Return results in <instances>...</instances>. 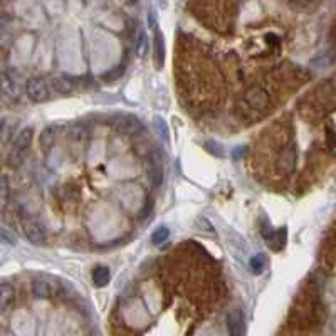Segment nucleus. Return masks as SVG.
I'll use <instances>...</instances> for the list:
<instances>
[{"label":"nucleus","instance_id":"nucleus-21","mask_svg":"<svg viewBox=\"0 0 336 336\" xmlns=\"http://www.w3.org/2000/svg\"><path fill=\"white\" fill-rule=\"evenodd\" d=\"M0 237H2V241L5 242V244L9 246H14L15 244V235L12 232H9L7 227H2L0 229Z\"/></svg>","mask_w":336,"mask_h":336},{"label":"nucleus","instance_id":"nucleus-6","mask_svg":"<svg viewBox=\"0 0 336 336\" xmlns=\"http://www.w3.org/2000/svg\"><path fill=\"white\" fill-rule=\"evenodd\" d=\"M150 161H152V163H150L148 177H150V182H152V185L156 188V187H160L161 182H163V166H161L160 155L156 153V152H153Z\"/></svg>","mask_w":336,"mask_h":336},{"label":"nucleus","instance_id":"nucleus-19","mask_svg":"<svg viewBox=\"0 0 336 336\" xmlns=\"http://www.w3.org/2000/svg\"><path fill=\"white\" fill-rule=\"evenodd\" d=\"M249 266H251V271L254 272V274H260L266 268V257L262 256V254H257V256H254L251 259Z\"/></svg>","mask_w":336,"mask_h":336},{"label":"nucleus","instance_id":"nucleus-20","mask_svg":"<svg viewBox=\"0 0 336 336\" xmlns=\"http://www.w3.org/2000/svg\"><path fill=\"white\" fill-rule=\"evenodd\" d=\"M22 161H24V155H22V152L20 150H12V153H10V156H9V165H12V166H19Z\"/></svg>","mask_w":336,"mask_h":336},{"label":"nucleus","instance_id":"nucleus-2","mask_svg":"<svg viewBox=\"0 0 336 336\" xmlns=\"http://www.w3.org/2000/svg\"><path fill=\"white\" fill-rule=\"evenodd\" d=\"M27 94L31 96L32 101H45L49 98V89H47V84L44 83L42 79H31L27 83Z\"/></svg>","mask_w":336,"mask_h":336},{"label":"nucleus","instance_id":"nucleus-9","mask_svg":"<svg viewBox=\"0 0 336 336\" xmlns=\"http://www.w3.org/2000/svg\"><path fill=\"white\" fill-rule=\"evenodd\" d=\"M286 237H287V229L281 227L272 232V235L268 239V244L271 246L272 251H281L286 246Z\"/></svg>","mask_w":336,"mask_h":336},{"label":"nucleus","instance_id":"nucleus-3","mask_svg":"<svg viewBox=\"0 0 336 336\" xmlns=\"http://www.w3.org/2000/svg\"><path fill=\"white\" fill-rule=\"evenodd\" d=\"M246 103L254 109H264L269 104V96L264 89L251 88L246 92Z\"/></svg>","mask_w":336,"mask_h":336},{"label":"nucleus","instance_id":"nucleus-10","mask_svg":"<svg viewBox=\"0 0 336 336\" xmlns=\"http://www.w3.org/2000/svg\"><path fill=\"white\" fill-rule=\"evenodd\" d=\"M49 84H51V88L57 92V94H67V92H71V89H73L71 81H69L67 78H62V76L51 78Z\"/></svg>","mask_w":336,"mask_h":336},{"label":"nucleus","instance_id":"nucleus-5","mask_svg":"<svg viewBox=\"0 0 336 336\" xmlns=\"http://www.w3.org/2000/svg\"><path fill=\"white\" fill-rule=\"evenodd\" d=\"M22 230H24L26 239L31 242V244H34V246L44 244L45 232H44V229L40 227L39 224H36V222H26L24 227H22Z\"/></svg>","mask_w":336,"mask_h":336},{"label":"nucleus","instance_id":"nucleus-13","mask_svg":"<svg viewBox=\"0 0 336 336\" xmlns=\"http://www.w3.org/2000/svg\"><path fill=\"white\" fill-rule=\"evenodd\" d=\"M32 135H34V131H32V128H26V130H22L19 135L15 136V140H14V148L15 150H20V152H24V150L31 145V140H32Z\"/></svg>","mask_w":336,"mask_h":336},{"label":"nucleus","instance_id":"nucleus-11","mask_svg":"<svg viewBox=\"0 0 336 336\" xmlns=\"http://www.w3.org/2000/svg\"><path fill=\"white\" fill-rule=\"evenodd\" d=\"M92 282L98 287L106 286L109 282V269L106 266H98V268L92 269Z\"/></svg>","mask_w":336,"mask_h":336},{"label":"nucleus","instance_id":"nucleus-15","mask_svg":"<svg viewBox=\"0 0 336 336\" xmlns=\"http://www.w3.org/2000/svg\"><path fill=\"white\" fill-rule=\"evenodd\" d=\"M135 47H136V54L140 56V57H143L145 54H147V51H148V37H147V34H145L143 29H140L138 34H136Z\"/></svg>","mask_w":336,"mask_h":336},{"label":"nucleus","instance_id":"nucleus-25","mask_svg":"<svg viewBox=\"0 0 336 336\" xmlns=\"http://www.w3.org/2000/svg\"><path fill=\"white\" fill-rule=\"evenodd\" d=\"M291 2H293L294 5H308V4L313 2V0H291Z\"/></svg>","mask_w":336,"mask_h":336},{"label":"nucleus","instance_id":"nucleus-1","mask_svg":"<svg viewBox=\"0 0 336 336\" xmlns=\"http://www.w3.org/2000/svg\"><path fill=\"white\" fill-rule=\"evenodd\" d=\"M296 161H298V150L296 145L291 141L287 143V147L282 150L281 156L277 158V168L284 173H291L296 168Z\"/></svg>","mask_w":336,"mask_h":336},{"label":"nucleus","instance_id":"nucleus-18","mask_svg":"<svg viewBox=\"0 0 336 336\" xmlns=\"http://www.w3.org/2000/svg\"><path fill=\"white\" fill-rule=\"evenodd\" d=\"M153 126H155L156 133H158V136L163 138V141L168 143L170 136H168V126H166V123H165V119H161L160 116H155V118H153Z\"/></svg>","mask_w":336,"mask_h":336},{"label":"nucleus","instance_id":"nucleus-7","mask_svg":"<svg viewBox=\"0 0 336 336\" xmlns=\"http://www.w3.org/2000/svg\"><path fill=\"white\" fill-rule=\"evenodd\" d=\"M116 130L123 135H138L143 130V125L135 116H123L116 121Z\"/></svg>","mask_w":336,"mask_h":336},{"label":"nucleus","instance_id":"nucleus-12","mask_svg":"<svg viewBox=\"0 0 336 336\" xmlns=\"http://www.w3.org/2000/svg\"><path fill=\"white\" fill-rule=\"evenodd\" d=\"M155 64L156 67L163 66V59H165V47H163V37L158 31H155Z\"/></svg>","mask_w":336,"mask_h":336},{"label":"nucleus","instance_id":"nucleus-17","mask_svg":"<svg viewBox=\"0 0 336 336\" xmlns=\"http://www.w3.org/2000/svg\"><path fill=\"white\" fill-rule=\"evenodd\" d=\"M168 237H170V229L165 227V225H161V227H158L152 234V242L155 246H160V244H163Z\"/></svg>","mask_w":336,"mask_h":336},{"label":"nucleus","instance_id":"nucleus-14","mask_svg":"<svg viewBox=\"0 0 336 336\" xmlns=\"http://www.w3.org/2000/svg\"><path fill=\"white\" fill-rule=\"evenodd\" d=\"M32 293H34V296L40 298V299L49 298L51 296V284L44 279H36L32 284Z\"/></svg>","mask_w":336,"mask_h":336},{"label":"nucleus","instance_id":"nucleus-23","mask_svg":"<svg viewBox=\"0 0 336 336\" xmlns=\"http://www.w3.org/2000/svg\"><path fill=\"white\" fill-rule=\"evenodd\" d=\"M148 27L156 31V15L153 10H150V14H148Z\"/></svg>","mask_w":336,"mask_h":336},{"label":"nucleus","instance_id":"nucleus-4","mask_svg":"<svg viewBox=\"0 0 336 336\" xmlns=\"http://www.w3.org/2000/svg\"><path fill=\"white\" fill-rule=\"evenodd\" d=\"M227 328L230 336H244V315L241 309H232L227 316Z\"/></svg>","mask_w":336,"mask_h":336},{"label":"nucleus","instance_id":"nucleus-24","mask_svg":"<svg viewBox=\"0 0 336 336\" xmlns=\"http://www.w3.org/2000/svg\"><path fill=\"white\" fill-rule=\"evenodd\" d=\"M207 147L210 148V152H212V153H217L219 156H222V155H224V150L220 148V145H217V143H215V147H213L212 141H208V143H207Z\"/></svg>","mask_w":336,"mask_h":336},{"label":"nucleus","instance_id":"nucleus-16","mask_svg":"<svg viewBox=\"0 0 336 336\" xmlns=\"http://www.w3.org/2000/svg\"><path fill=\"white\" fill-rule=\"evenodd\" d=\"M56 135H57V131H56V128H45L42 133H40V145H42L44 148H49V147H52L54 145V141H56Z\"/></svg>","mask_w":336,"mask_h":336},{"label":"nucleus","instance_id":"nucleus-8","mask_svg":"<svg viewBox=\"0 0 336 336\" xmlns=\"http://www.w3.org/2000/svg\"><path fill=\"white\" fill-rule=\"evenodd\" d=\"M14 296H15L14 287L9 282H2V286H0V309L4 313L14 303Z\"/></svg>","mask_w":336,"mask_h":336},{"label":"nucleus","instance_id":"nucleus-22","mask_svg":"<svg viewBox=\"0 0 336 336\" xmlns=\"http://www.w3.org/2000/svg\"><path fill=\"white\" fill-rule=\"evenodd\" d=\"M0 188H2V205L7 204L9 199V185H7V178H2V183H0Z\"/></svg>","mask_w":336,"mask_h":336}]
</instances>
